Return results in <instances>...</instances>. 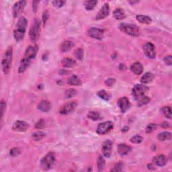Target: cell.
<instances>
[{
	"mask_svg": "<svg viewBox=\"0 0 172 172\" xmlns=\"http://www.w3.org/2000/svg\"><path fill=\"white\" fill-rule=\"evenodd\" d=\"M40 22L39 19H35L29 31V37L32 42H36L40 36Z\"/></svg>",
	"mask_w": 172,
	"mask_h": 172,
	"instance_id": "obj_5",
	"label": "cell"
},
{
	"mask_svg": "<svg viewBox=\"0 0 172 172\" xmlns=\"http://www.w3.org/2000/svg\"><path fill=\"white\" fill-rule=\"evenodd\" d=\"M38 51H39V47H38L36 45L29 46L26 50L24 59L28 60L30 61H32V60L34 59L35 57L36 56Z\"/></svg>",
	"mask_w": 172,
	"mask_h": 172,
	"instance_id": "obj_9",
	"label": "cell"
},
{
	"mask_svg": "<svg viewBox=\"0 0 172 172\" xmlns=\"http://www.w3.org/2000/svg\"><path fill=\"white\" fill-rule=\"evenodd\" d=\"M45 136L46 134L42 131H36V132H34L32 134V140L35 141H39L42 140Z\"/></svg>",
	"mask_w": 172,
	"mask_h": 172,
	"instance_id": "obj_29",
	"label": "cell"
},
{
	"mask_svg": "<svg viewBox=\"0 0 172 172\" xmlns=\"http://www.w3.org/2000/svg\"><path fill=\"white\" fill-rule=\"evenodd\" d=\"M161 127L163 128V129H168V128H171V125L168 122H163V123L161 124Z\"/></svg>",
	"mask_w": 172,
	"mask_h": 172,
	"instance_id": "obj_49",
	"label": "cell"
},
{
	"mask_svg": "<svg viewBox=\"0 0 172 172\" xmlns=\"http://www.w3.org/2000/svg\"><path fill=\"white\" fill-rule=\"evenodd\" d=\"M45 124H46V122H45V120L40 119L36 122V124H35V128L38 129H42L45 127Z\"/></svg>",
	"mask_w": 172,
	"mask_h": 172,
	"instance_id": "obj_41",
	"label": "cell"
},
{
	"mask_svg": "<svg viewBox=\"0 0 172 172\" xmlns=\"http://www.w3.org/2000/svg\"><path fill=\"white\" fill-rule=\"evenodd\" d=\"M59 74H61V75H67L68 73H69V72H68V71H67L66 70H63V69H61L59 71Z\"/></svg>",
	"mask_w": 172,
	"mask_h": 172,
	"instance_id": "obj_50",
	"label": "cell"
},
{
	"mask_svg": "<svg viewBox=\"0 0 172 172\" xmlns=\"http://www.w3.org/2000/svg\"><path fill=\"white\" fill-rule=\"evenodd\" d=\"M83 50L81 48H78L74 51V56L78 60H82L83 58Z\"/></svg>",
	"mask_w": 172,
	"mask_h": 172,
	"instance_id": "obj_37",
	"label": "cell"
},
{
	"mask_svg": "<svg viewBox=\"0 0 172 172\" xmlns=\"http://www.w3.org/2000/svg\"><path fill=\"white\" fill-rule=\"evenodd\" d=\"M132 148L126 144H120L118 146V153L121 156H125L131 151Z\"/></svg>",
	"mask_w": 172,
	"mask_h": 172,
	"instance_id": "obj_19",
	"label": "cell"
},
{
	"mask_svg": "<svg viewBox=\"0 0 172 172\" xmlns=\"http://www.w3.org/2000/svg\"><path fill=\"white\" fill-rule=\"evenodd\" d=\"M122 170H123V164H122V163L120 162L116 163L114 168L112 169L111 171H122Z\"/></svg>",
	"mask_w": 172,
	"mask_h": 172,
	"instance_id": "obj_42",
	"label": "cell"
},
{
	"mask_svg": "<svg viewBox=\"0 0 172 172\" xmlns=\"http://www.w3.org/2000/svg\"><path fill=\"white\" fill-rule=\"evenodd\" d=\"M31 63V61H28V60L23 58L20 61V66H19V68H18V73H23L24 72H25L26 70H27V69L29 67Z\"/></svg>",
	"mask_w": 172,
	"mask_h": 172,
	"instance_id": "obj_22",
	"label": "cell"
},
{
	"mask_svg": "<svg viewBox=\"0 0 172 172\" xmlns=\"http://www.w3.org/2000/svg\"><path fill=\"white\" fill-rule=\"evenodd\" d=\"M114 128V124L111 121H106L102 123H100L97 128L96 132L100 135H106V133L112 129Z\"/></svg>",
	"mask_w": 172,
	"mask_h": 172,
	"instance_id": "obj_7",
	"label": "cell"
},
{
	"mask_svg": "<svg viewBox=\"0 0 172 172\" xmlns=\"http://www.w3.org/2000/svg\"><path fill=\"white\" fill-rule=\"evenodd\" d=\"M157 138L160 141H170L171 138V133L170 132H167V131L161 133L158 135Z\"/></svg>",
	"mask_w": 172,
	"mask_h": 172,
	"instance_id": "obj_28",
	"label": "cell"
},
{
	"mask_svg": "<svg viewBox=\"0 0 172 172\" xmlns=\"http://www.w3.org/2000/svg\"><path fill=\"white\" fill-rule=\"evenodd\" d=\"M76 95H77V90L73 88L67 89L65 92V97L67 99H69V98L75 97Z\"/></svg>",
	"mask_w": 172,
	"mask_h": 172,
	"instance_id": "obj_32",
	"label": "cell"
},
{
	"mask_svg": "<svg viewBox=\"0 0 172 172\" xmlns=\"http://www.w3.org/2000/svg\"><path fill=\"white\" fill-rule=\"evenodd\" d=\"M136 20H137L139 22L144 24H149L151 23L152 20L151 18L148 16L144 15H138L136 16Z\"/></svg>",
	"mask_w": 172,
	"mask_h": 172,
	"instance_id": "obj_27",
	"label": "cell"
},
{
	"mask_svg": "<svg viewBox=\"0 0 172 172\" xmlns=\"http://www.w3.org/2000/svg\"><path fill=\"white\" fill-rule=\"evenodd\" d=\"M139 1H133V0H130V1H129V3L130 4H137V3H138Z\"/></svg>",
	"mask_w": 172,
	"mask_h": 172,
	"instance_id": "obj_51",
	"label": "cell"
},
{
	"mask_svg": "<svg viewBox=\"0 0 172 172\" xmlns=\"http://www.w3.org/2000/svg\"><path fill=\"white\" fill-rule=\"evenodd\" d=\"M97 95H98V97H100L101 99H102L105 101H108L110 100V95L106 92L104 89L100 90V91L98 92L97 93Z\"/></svg>",
	"mask_w": 172,
	"mask_h": 172,
	"instance_id": "obj_36",
	"label": "cell"
},
{
	"mask_svg": "<svg viewBox=\"0 0 172 172\" xmlns=\"http://www.w3.org/2000/svg\"><path fill=\"white\" fill-rule=\"evenodd\" d=\"M67 83L71 86H81L82 84V81L76 75H73L68 78Z\"/></svg>",
	"mask_w": 172,
	"mask_h": 172,
	"instance_id": "obj_21",
	"label": "cell"
},
{
	"mask_svg": "<svg viewBox=\"0 0 172 172\" xmlns=\"http://www.w3.org/2000/svg\"><path fill=\"white\" fill-rule=\"evenodd\" d=\"M52 3H53V5H54V7H61L65 4L66 1H62V0H55V1H53Z\"/></svg>",
	"mask_w": 172,
	"mask_h": 172,
	"instance_id": "obj_43",
	"label": "cell"
},
{
	"mask_svg": "<svg viewBox=\"0 0 172 172\" xmlns=\"http://www.w3.org/2000/svg\"><path fill=\"white\" fill-rule=\"evenodd\" d=\"M161 112H162V114L167 118L168 119L171 118L172 111H171V108L170 107V106H164V107L162 108V109H161Z\"/></svg>",
	"mask_w": 172,
	"mask_h": 172,
	"instance_id": "obj_30",
	"label": "cell"
},
{
	"mask_svg": "<svg viewBox=\"0 0 172 172\" xmlns=\"http://www.w3.org/2000/svg\"><path fill=\"white\" fill-rule=\"evenodd\" d=\"M26 4V1H20L16 2L13 7V17L16 18L22 12L25 5Z\"/></svg>",
	"mask_w": 172,
	"mask_h": 172,
	"instance_id": "obj_16",
	"label": "cell"
},
{
	"mask_svg": "<svg viewBox=\"0 0 172 172\" xmlns=\"http://www.w3.org/2000/svg\"><path fill=\"white\" fill-rule=\"evenodd\" d=\"M61 63L64 67L70 68L75 66L76 65V61L71 58H65L62 60Z\"/></svg>",
	"mask_w": 172,
	"mask_h": 172,
	"instance_id": "obj_25",
	"label": "cell"
},
{
	"mask_svg": "<svg viewBox=\"0 0 172 172\" xmlns=\"http://www.w3.org/2000/svg\"><path fill=\"white\" fill-rule=\"evenodd\" d=\"M77 103L76 102H71L67 103L61 109L60 113L61 114H64V115L69 114L75 111L76 108H77Z\"/></svg>",
	"mask_w": 172,
	"mask_h": 172,
	"instance_id": "obj_12",
	"label": "cell"
},
{
	"mask_svg": "<svg viewBox=\"0 0 172 172\" xmlns=\"http://www.w3.org/2000/svg\"><path fill=\"white\" fill-rule=\"evenodd\" d=\"M102 151L103 156L106 158L110 157L112 151V143L110 140H107L103 142L102 146Z\"/></svg>",
	"mask_w": 172,
	"mask_h": 172,
	"instance_id": "obj_13",
	"label": "cell"
},
{
	"mask_svg": "<svg viewBox=\"0 0 172 172\" xmlns=\"http://www.w3.org/2000/svg\"><path fill=\"white\" fill-rule=\"evenodd\" d=\"M87 117L89 119L92 120V121H96L98 120H99L100 118V114L98 112L96 111H91L89 112L88 113V115H87Z\"/></svg>",
	"mask_w": 172,
	"mask_h": 172,
	"instance_id": "obj_35",
	"label": "cell"
},
{
	"mask_svg": "<svg viewBox=\"0 0 172 172\" xmlns=\"http://www.w3.org/2000/svg\"><path fill=\"white\" fill-rule=\"evenodd\" d=\"M164 61L166 64L169 66H171L172 65V57L171 55H168L167 57H165L164 58Z\"/></svg>",
	"mask_w": 172,
	"mask_h": 172,
	"instance_id": "obj_46",
	"label": "cell"
},
{
	"mask_svg": "<svg viewBox=\"0 0 172 172\" xmlns=\"http://www.w3.org/2000/svg\"><path fill=\"white\" fill-rule=\"evenodd\" d=\"M137 103H138V106H144V105H146L150 102V98L147 96H145V95H143V96L140 97L139 98H138L137 100Z\"/></svg>",
	"mask_w": 172,
	"mask_h": 172,
	"instance_id": "obj_33",
	"label": "cell"
},
{
	"mask_svg": "<svg viewBox=\"0 0 172 172\" xmlns=\"http://www.w3.org/2000/svg\"><path fill=\"white\" fill-rule=\"evenodd\" d=\"M114 17L115 18L116 20H121L124 19L125 18V13L124 11L121 9V8H117L114 11L113 13Z\"/></svg>",
	"mask_w": 172,
	"mask_h": 172,
	"instance_id": "obj_26",
	"label": "cell"
},
{
	"mask_svg": "<svg viewBox=\"0 0 172 172\" xmlns=\"http://www.w3.org/2000/svg\"><path fill=\"white\" fill-rule=\"evenodd\" d=\"M30 128V125L24 121H17L13 124L12 130L15 132H26Z\"/></svg>",
	"mask_w": 172,
	"mask_h": 172,
	"instance_id": "obj_10",
	"label": "cell"
},
{
	"mask_svg": "<svg viewBox=\"0 0 172 172\" xmlns=\"http://www.w3.org/2000/svg\"><path fill=\"white\" fill-rule=\"evenodd\" d=\"M37 108L39 110L44 112H48L51 110V109L52 108L51 103L48 100H44L40 101L39 104L37 106Z\"/></svg>",
	"mask_w": 172,
	"mask_h": 172,
	"instance_id": "obj_18",
	"label": "cell"
},
{
	"mask_svg": "<svg viewBox=\"0 0 172 172\" xmlns=\"http://www.w3.org/2000/svg\"><path fill=\"white\" fill-rule=\"evenodd\" d=\"M110 7H109V4H103V6L101 7V9L100 10L99 12L97 13L96 17H95V19L97 20H102V19L106 18L107 16H109L110 14Z\"/></svg>",
	"mask_w": 172,
	"mask_h": 172,
	"instance_id": "obj_14",
	"label": "cell"
},
{
	"mask_svg": "<svg viewBox=\"0 0 172 172\" xmlns=\"http://www.w3.org/2000/svg\"><path fill=\"white\" fill-rule=\"evenodd\" d=\"M54 162H55V155L53 152H50L42 158L40 162V166L43 170L47 171L52 168Z\"/></svg>",
	"mask_w": 172,
	"mask_h": 172,
	"instance_id": "obj_4",
	"label": "cell"
},
{
	"mask_svg": "<svg viewBox=\"0 0 172 172\" xmlns=\"http://www.w3.org/2000/svg\"><path fill=\"white\" fill-rule=\"evenodd\" d=\"M120 30L125 34L134 37L139 36L140 31H139L138 27L133 24H127L122 23L119 26Z\"/></svg>",
	"mask_w": 172,
	"mask_h": 172,
	"instance_id": "obj_3",
	"label": "cell"
},
{
	"mask_svg": "<svg viewBox=\"0 0 172 172\" xmlns=\"http://www.w3.org/2000/svg\"><path fill=\"white\" fill-rule=\"evenodd\" d=\"M118 106L121 112L124 113L130 107V103L129 99L127 97H122L118 100Z\"/></svg>",
	"mask_w": 172,
	"mask_h": 172,
	"instance_id": "obj_15",
	"label": "cell"
},
{
	"mask_svg": "<svg viewBox=\"0 0 172 172\" xmlns=\"http://www.w3.org/2000/svg\"><path fill=\"white\" fill-rule=\"evenodd\" d=\"M129 130V127H124L123 128V129H122V132L125 133V132H127V131Z\"/></svg>",
	"mask_w": 172,
	"mask_h": 172,
	"instance_id": "obj_52",
	"label": "cell"
},
{
	"mask_svg": "<svg viewBox=\"0 0 172 172\" xmlns=\"http://www.w3.org/2000/svg\"><path fill=\"white\" fill-rule=\"evenodd\" d=\"M105 164H106V162H105L104 158L100 155V156L98 157V162H97L98 171H103V169H104V167H105Z\"/></svg>",
	"mask_w": 172,
	"mask_h": 172,
	"instance_id": "obj_34",
	"label": "cell"
},
{
	"mask_svg": "<svg viewBox=\"0 0 172 172\" xmlns=\"http://www.w3.org/2000/svg\"><path fill=\"white\" fill-rule=\"evenodd\" d=\"M157 125L156 124H154V123L149 124L148 126L146 127L145 132L147 134L152 133L153 131H155L157 129Z\"/></svg>",
	"mask_w": 172,
	"mask_h": 172,
	"instance_id": "obj_39",
	"label": "cell"
},
{
	"mask_svg": "<svg viewBox=\"0 0 172 172\" xmlns=\"http://www.w3.org/2000/svg\"><path fill=\"white\" fill-rule=\"evenodd\" d=\"M148 90V87L142 85V84H136V85L133 87L132 89V94L134 98L136 100L138 98L144 95L145 92H147Z\"/></svg>",
	"mask_w": 172,
	"mask_h": 172,
	"instance_id": "obj_6",
	"label": "cell"
},
{
	"mask_svg": "<svg viewBox=\"0 0 172 172\" xmlns=\"http://www.w3.org/2000/svg\"><path fill=\"white\" fill-rule=\"evenodd\" d=\"M39 4V1H34L32 2V9L34 12H36L38 9V5Z\"/></svg>",
	"mask_w": 172,
	"mask_h": 172,
	"instance_id": "obj_48",
	"label": "cell"
},
{
	"mask_svg": "<svg viewBox=\"0 0 172 172\" xmlns=\"http://www.w3.org/2000/svg\"><path fill=\"white\" fill-rule=\"evenodd\" d=\"M143 141V138L140 135H135L133 136L130 138V142L133 144H140Z\"/></svg>",
	"mask_w": 172,
	"mask_h": 172,
	"instance_id": "obj_38",
	"label": "cell"
},
{
	"mask_svg": "<svg viewBox=\"0 0 172 172\" xmlns=\"http://www.w3.org/2000/svg\"><path fill=\"white\" fill-rule=\"evenodd\" d=\"M5 108H6V103H5L4 100L1 101V118H2L4 116V114L5 112Z\"/></svg>",
	"mask_w": 172,
	"mask_h": 172,
	"instance_id": "obj_44",
	"label": "cell"
},
{
	"mask_svg": "<svg viewBox=\"0 0 172 172\" xmlns=\"http://www.w3.org/2000/svg\"><path fill=\"white\" fill-rule=\"evenodd\" d=\"M73 46H74L73 42L71 41V40H65L61 44V46H60V49L62 52L65 53V52L69 51Z\"/></svg>",
	"mask_w": 172,
	"mask_h": 172,
	"instance_id": "obj_23",
	"label": "cell"
},
{
	"mask_svg": "<svg viewBox=\"0 0 172 172\" xmlns=\"http://www.w3.org/2000/svg\"><path fill=\"white\" fill-rule=\"evenodd\" d=\"M130 70L134 74L139 75L143 71V67L141 63L136 62L132 65V66L130 67Z\"/></svg>",
	"mask_w": 172,
	"mask_h": 172,
	"instance_id": "obj_20",
	"label": "cell"
},
{
	"mask_svg": "<svg viewBox=\"0 0 172 172\" xmlns=\"http://www.w3.org/2000/svg\"><path fill=\"white\" fill-rule=\"evenodd\" d=\"M153 163L159 167H163L168 163V158L165 155H158L153 158Z\"/></svg>",
	"mask_w": 172,
	"mask_h": 172,
	"instance_id": "obj_17",
	"label": "cell"
},
{
	"mask_svg": "<svg viewBox=\"0 0 172 172\" xmlns=\"http://www.w3.org/2000/svg\"><path fill=\"white\" fill-rule=\"evenodd\" d=\"M48 18V13L47 12H46V11H45V12H44V13L42 14V22H43L44 24H45Z\"/></svg>",
	"mask_w": 172,
	"mask_h": 172,
	"instance_id": "obj_47",
	"label": "cell"
},
{
	"mask_svg": "<svg viewBox=\"0 0 172 172\" xmlns=\"http://www.w3.org/2000/svg\"><path fill=\"white\" fill-rule=\"evenodd\" d=\"M21 153V151L20 149L18 148V147H14L10 150V154L12 157H17Z\"/></svg>",
	"mask_w": 172,
	"mask_h": 172,
	"instance_id": "obj_40",
	"label": "cell"
},
{
	"mask_svg": "<svg viewBox=\"0 0 172 172\" xmlns=\"http://www.w3.org/2000/svg\"><path fill=\"white\" fill-rule=\"evenodd\" d=\"M87 33L89 36L93 39L102 40L104 36V30L98 28H91L89 29Z\"/></svg>",
	"mask_w": 172,
	"mask_h": 172,
	"instance_id": "obj_11",
	"label": "cell"
},
{
	"mask_svg": "<svg viewBox=\"0 0 172 172\" xmlns=\"http://www.w3.org/2000/svg\"><path fill=\"white\" fill-rule=\"evenodd\" d=\"M116 82V80L114 78H108V80H106L105 81V83L106 86H108L109 87L112 86L114 83Z\"/></svg>",
	"mask_w": 172,
	"mask_h": 172,
	"instance_id": "obj_45",
	"label": "cell"
},
{
	"mask_svg": "<svg viewBox=\"0 0 172 172\" xmlns=\"http://www.w3.org/2000/svg\"><path fill=\"white\" fill-rule=\"evenodd\" d=\"M13 58V50L12 46H9L5 52L4 57H3L1 65L2 69L5 74H7L10 72L11 69V65L12 63Z\"/></svg>",
	"mask_w": 172,
	"mask_h": 172,
	"instance_id": "obj_2",
	"label": "cell"
},
{
	"mask_svg": "<svg viewBox=\"0 0 172 172\" xmlns=\"http://www.w3.org/2000/svg\"><path fill=\"white\" fill-rule=\"evenodd\" d=\"M154 75L152 73L147 72L145 74H144L141 79V82L143 84H147L151 83L153 80Z\"/></svg>",
	"mask_w": 172,
	"mask_h": 172,
	"instance_id": "obj_24",
	"label": "cell"
},
{
	"mask_svg": "<svg viewBox=\"0 0 172 172\" xmlns=\"http://www.w3.org/2000/svg\"><path fill=\"white\" fill-rule=\"evenodd\" d=\"M143 50L145 55L148 58L154 59L156 57V51L155 46L151 42H147L143 46Z\"/></svg>",
	"mask_w": 172,
	"mask_h": 172,
	"instance_id": "obj_8",
	"label": "cell"
},
{
	"mask_svg": "<svg viewBox=\"0 0 172 172\" xmlns=\"http://www.w3.org/2000/svg\"><path fill=\"white\" fill-rule=\"evenodd\" d=\"M98 4L97 1H84V7H85L86 10L87 11H90L94 9L95 5Z\"/></svg>",
	"mask_w": 172,
	"mask_h": 172,
	"instance_id": "obj_31",
	"label": "cell"
},
{
	"mask_svg": "<svg viewBox=\"0 0 172 172\" xmlns=\"http://www.w3.org/2000/svg\"><path fill=\"white\" fill-rule=\"evenodd\" d=\"M27 25H28V21L25 18L22 17L19 19L16 24V29L13 32V36L16 41H21L24 39Z\"/></svg>",
	"mask_w": 172,
	"mask_h": 172,
	"instance_id": "obj_1",
	"label": "cell"
}]
</instances>
